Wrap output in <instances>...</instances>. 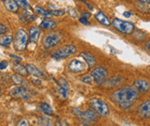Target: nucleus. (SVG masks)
Here are the masks:
<instances>
[{
    "label": "nucleus",
    "instance_id": "f257e3e1",
    "mask_svg": "<svg viewBox=\"0 0 150 126\" xmlns=\"http://www.w3.org/2000/svg\"><path fill=\"white\" fill-rule=\"evenodd\" d=\"M139 98V91L132 86H125L114 90L110 94V99L121 110L131 109Z\"/></svg>",
    "mask_w": 150,
    "mask_h": 126
},
{
    "label": "nucleus",
    "instance_id": "f03ea898",
    "mask_svg": "<svg viewBox=\"0 0 150 126\" xmlns=\"http://www.w3.org/2000/svg\"><path fill=\"white\" fill-rule=\"evenodd\" d=\"M112 26L115 30L125 35H133V33L135 31V26L133 22L122 21V19L118 18L112 19Z\"/></svg>",
    "mask_w": 150,
    "mask_h": 126
},
{
    "label": "nucleus",
    "instance_id": "7ed1b4c3",
    "mask_svg": "<svg viewBox=\"0 0 150 126\" xmlns=\"http://www.w3.org/2000/svg\"><path fill=\"white\" fill-rule=\"evenodd\" d=\"M76 52H77V48L74 44H66L61 46L60 48H58L52 55V58L56 61L64 60V59L73 56L74 55L76 54Z\"/></svg>",
    "mask_w": 150,
    "mask_h": 126
},
{
    "label": "nucleus",
    "instance_id": "20e7f679",
    "mask_svg": "<svg viewBox=\"0 0 150 126\" xmlns=\"http://www.w3.org/2000/svg\"><path fill=\"white\" fill-rule=\"evenodd\" d=\"M29 35L27 31L24 29H18L16 31L15 39H14V45L15 49L18 52H23L25 51L26 47H27L28 41H29Z\"/></svg>",
    "mask_w": 150,
    "mask_h": 126
},
{
    "label": "nucleus",
    "instance_id": "39448f33",
    "mask_svg": "<svg viewBox=\"0 0 150 126\" xmlns=\"http://www.w3.org/2000/svg\"><path fill=\"white\" fill-rule=\"evenodd\" d=\"M72 112H73V114L76 115L78 119H80L83 122H88V123H91L94 121L98 120V119H99V116H100L94 110H80L79 109L74 108Z\"/></svg>",
    "mask_w": 150,
    "mask_h": 126
},
{
    "label": "nucleus",
    "instance_id": "423d86ee",
    "mask_svg": "<svg viewBox=\"0 0 150 126\" xmlns=\"http://www.w3.org/2000/svg\"><path fill=\"white\" fill-rule=\"evenodd\" d=\"M62 35L58 32H50L44 36L42 40V45L45 49H51L55 47L62 41Z\"/></svg>",
    "mask_w": 150,
    "mask_h": 126
},
{
    "label": "nucleus",
    "instance_id": "0eeeda50",
    "mask_svg": "<svg viewBox=\"0 0 150 126\" xmlns=\"http://www.w3.org/2000/svg\"><path fill=\"white\" fill-rule=\"evenodd\" d=\"M90 106L100 116L108 117L110 115V109L109 106L101 99L99 98H92L90 101Z\"/></svg>",
    "mask_w": 150,
    "mask_h": 126
},
{
    "label": "nucleus",
    "instance_id": "6e6552de",
    "mask_svg": "<svg viewBox=\"0 0 150 126\" xmlns=\"http://www.w3.org/2000/svg\"><path fill=\"white\" fill-rule=\"evenodd\" d=\"M90 74H91V77L93 79V82L96 85H100L107 80L109 72L103 66H97V67H95L91 71Z\"/></svg>",
    "mask_w": 150,
    "mask_h": 126
},
{
    "label": "nucleus",
    "instance_id": "1a4fd4ad",
    "mask_svg": "<svg viewBox=\"0 0 150 126\" xmlns=\"http://www.w3.org/2000/svg\"><path fill=\"white\" fill-rule=\"evenodd\" d=\"M88 67V65L86 63L77 60V59H74L68 64V70L74 74H80V73L86 72Z\"/></svg>",
    "mask_w": 150,
    "mask_h": 126
},
{
    "label": "nucleus",
    "instance_id": "9d476101",
    "mask_svg": "<svg viewBox=\"0 0 150 126\" xmlns=\"http://www.w3.org/2000/svg\"><path fill=\"white\" fill-rule=\"evenodd\" d=\"M9 95L13 98H21V99H29L30 98V93L29 89H27L24 87H21V86H18V87L10 89Z\"/></svg>",
    "mask_w": 150,
    "mask_h": 126
},
{
    "label": "nucleus",
    "instance_id": "9b49d317",
    "mask_svg": "<svg viewBox=\"0 0 150 126\" xmlns=\"http://www.w3.org/2000/svg\"><path fill=\"white\" fill-rule=\"evenodd\" d=\"M57 87H58V90H59V94L61 98L64 99L67 98L68 93H69V85L67 81V79L64 77H60L57 83Z\"/></svg>",
    "mask_w": 150,
    "mask_h": 126
},
{
    "label": "nucleus",
    "instance_id": "f8f14e48",
    "mask_svg": "<svg viewBox=\"0 0 150 126\" xmlns=\"http://www.w3.org/2000/svg\"><path fill=\"white\" fill-rule=\"evenodd\" d=\"M137 114L143 119L150 118V99L142 102L137 108Z\"/></svg>",
    "mask_w": 150,
    "mask_h": 126
},
{
    "label": "nucleus",
    "instance_id": "ddd939ff",
    "mask_svg": "<svg viewBox=\"0 0 150 126\" xmlns=\"http://www.w3.org/2000/svg\"><path fill=\"white\" fill-rule=\"evenodd\" d=\"M134 87L142 93H147L150 90V84L145 79H136L134 82Z\"/></svg>",
    "mask_w": 150,
    "mask_h": 126
},
{
    "label": "nucleus",
    "instance_id": "4468645a",
    "mask_svg": "<svg viewBox=\"0 0 150 126\" xmlns=\"http://www.w3.org/2000/svg\"><path fill=\"white\" fill-rule=\"evenodd\" d=\"M26 69H27V71L30 75L33 76L35 77H38V78H43L44 77L43 72L41 71L39 68H37L36 66L33 64H26Z\"/></svg>",
    "mask_w": 150,
    "mask_h": 126
},
{
    "label": "nucleus",
    "instance_id": "2eb2a0df",
    "mask_svg": "<svg viewBox=\"0 0 150 126\" xmlns=\"http://www.w3.org/2000/svg\"><path fill=\"white\" fill-rule=\"evenodd\" d=\"M80 56L83 57V59L86 62V64L88 65V67H93V66L96 65L97 60H96V57L91 55L90 52H82L80 54Z\"/></svg>",
    "mask_w": 150,
    "mask_h": 126
},
{
    "label": "nucleus",
    "instance_id": "dca6fc26",
    "mask_svg": "<svg viewBox=\"0 0 150 126\" xmlns=\"http://www.w3.org/2000/svg\"><path fill=\"white\" fill-rule=\"evenodd\" d=\"M41 34H42V30L39 27H35V26H33V27L30 28L29 36H30V39L31 42H38L39 40H40Z\"/></svg>",
    "mask_w": 150,
    "mask_h": 126
},
{
    "label": "nucleus",
    "instance_id": "f3484780",
    "mask_svg": "<svg viewBox=\"0 0 150 126\" xmlns=\"http://www.w3.org/2000/svg\"><path fill=\"white\" fill-rule=\"evenodd\" d=\"M95 18L97 19L98 22L100 23L103 26H107V27H109V26H112V21H110V19L101 11L96 13Z\"/></svg>",
    "mask_w": 150,
    "mask_h": 126
},
{
    "label": "nucleus",
    "instance_id": "a211bd4d",
    "mask_svg": "<svg viewBox=\"0 0 150 126\" xmlns=\"http://www.w3.org/2000/svg\"><path fill=\"white\" fill-rule=\"evenodd\" d=\"M4 6L6 10L13 12V13H17L19 8L18 5L16 3L15 0H6L4 2Z\"/></svg>",
    "mask_w": 150,
    "mask_h": 126
},
{
    "label": "nucleus",
    "instance_id": "6ab92c4d",
    "mask_svg": "<svg viewBox=\"0 0 150 126\" xmlns=\"http://www.w3.org/2000/svg\"><path fill=\"white\" fill-rule=\"evenodd\" d=\"M13 65H14V66H13V69H14V71L16 72V74L21 76H27L29 74L27 69H26V66H23L22 64H19L18 61L13 63Z\"/></svg>",
    "mask_w": 150,
    "mask_h": 126
},
{
    "label": "nucleus",
    "instance_id": "aec40b11",
    "mask_svg": "<svg viewBox=\"0 0 150 126\" xmlns=\"http://www.w3.org/2000/svg\"><path fill=\"white\" fill-rule=\"evenodd\" d=\"M55 27H56V22L48 18L42 19V21L40 23V28L44 30H53Z\"/></svg>",
    "mask_w": 150,
    "mask_h": 126
},
{
    "label": "nucleus",
    "instance_id": "412c9836",
    "mask_svg": "<svg viewBox=\"0 0 150 126\" xmlns=\"http://www.w3.org/2000/svg\"><path fill=\"white\" fill-rule=\"evenodd\" d=\"M13 42V36L12 35H2L0 36V45L4 47H8Z\"/></svg>",
    "mask_w": 150,
    "mask_h": 126
},
{
    "label": "nucleus",
    "instance_id": "4be33fe9",
    "mask_svg": "<svg viewBox=\"0 0 150 126\" xmlns=\"http://www.w3.org/2000/svg\"><path fill=\"white\" fill-rule=\"evenodd\" d=\"M40 108H41L42 111L43 112L44 114H46L48 116H53L54 115V110H53V109H52V107H51V106L48 103H46V102H42Z\"/></svg>",
    "mask_w": 150,
    "mask_h": 126
},
{
    "label": "nucleus",
    "instance_id": "5701e85b",
    "mask_svg": "<svg viewBox=\"0 0 150 126\" xmlns=\"http://www.w3.org/2000/svg\"><path fill=\"white\" fill-rule=\"evenodd\" d=\"M23 17L26 21H35V18H36V15L30 8L23 9Z\"/></svg>",
    "mask_w": 150,
    "mask_h": 126
},
{
    "label": "nucleus",
    "instance_id": "b1692460",
    "mask_svg": "<svg viewBox=\"0 0 150 126\" xmlns=\"http://www.w3.org/2000/svg\"><path fill=\"white\" fill-rule=\"evenodd\" d=\"M133 35H134L133 38L135 40L136 42H144L145 40L146 39V34L145 32H143L142 30H135L133 33Z\"/></svg>",
    "mask_w": 150,
    "mask_h": 126
},
{
    "label": "nucleus",
    "instance_id": "393cba45",
    "mask_svg": "<svg viewBox=\"0 0 150 126\" xmlns=\"http://www.w3.org/2000/svg\"><path fill=\"white\" fill-rule=\"evenodd\" d=\"M34 10L36 11V13H37L38 15L43 16L45 18H50L51 16H53V15L51 14L50 10H46V9H44V8H41V6H34Z\"/></svg>",
    "mask_w": 150,
    "mask_h": 126
},
{
    "label": "nucleus",
    "instance_id": "a878e982",
    "mask_svg": "<svg viewBox=\"0 0 150 126\" xmlns=\"http://www.w3.org/2000/svg\"><path fill=\"white\" fill-rule=\"evenodd\" d=\"M122 77H120V76H114V77H112L110 79H109V80H106L104 83H105L106 85L110 86L112 88H114V87H116V86H118L122 82Z\"/></svg>",
    "mask_w": 150,
    "mask_h": 126
},
{
    "label": "nucleus",
    "instance_id": "bb28decb",
    "mask_svg": "<svg viewBox=\"0 0 150 126\" xmlns=\"http://www.w3.org/2000/svg\"><path fill=\"white\" fill-rule=\"evenodd\" d=\"M11 80H12L13 83H14L15 85H17V86H22V85L25 84V79L21 76H19L18 74L12 75L11 76Z\"/></svg>",
    "mask_w": 150,
    "mask_h": 126
},
{
    "label": "nucleus",
    "instance_id": "cd10ccee",
    "mask_svg": "<svg viewBox=\"0 0 150 126\" xmlns=\"http://www.w3.org/2000/svg\"><path fill=\"white\" fill-rule=\"evenodd\" d=\"M16 3L18 5L19 8H21L23 9L25 8H30V4L27 0H15Z\"/></svg>",
    "mask_w": 150,
    "mask_h": 126
},
{
    "label": "nucleus",
    "instance_id": "c85d7f7f",
    "mask_svg": "<svg viewBox=\"0 0 150 126\" xmlns=\"http://www.w3.org/2000/svg\"><path fill=\"white\" fill-rule=\"evenodd\" d=\"M51 14L54 17H63L66 14V11L64 9H55V10H50Z\"/></svg>",
    "mask_w": 150,
    "mask_h": 126
},
{
    "label": "nucleus",
    "instance_id": "c756f323",
    "mask_svg": "<svg viewBox=\"0 0 150 126\" xmlns=\"http://www.w3.org/2000/svg\"><path fill=\"white\" fill-rule=\"evenodd\" d=\"M17 126H30V122L27 120V119L22 118L18 122Z\"/></svg>",
    "mask_w": 150,
    "mask_h": 126
},
{
    "label": "nucleus",
    "instance_id": "7c9ffc66",
    "mask_svg": "<svg viewBox=\"0 0 150 126\" xmlns=\"http://www.w3.org/2000/svg\"><path fill=\"white\" fill-rule=\"evenodd\" d=\"M8 31V28L5 24L0 23V36L5 35Z\"/></svg>",
    "mask_w": 150,
    "mask_h": 126
},
{
    "label": "nucleus",
    "instance_id": "2f4dec72",
    "mask_svg": "<svg viewBox=\"0 0 150 126\" xmlns=\"http://www.w3.org/2000/svg\"><path fill=\"white\" fill-rule=\"evenodd\" d=\"M82 82L83 83H86V84H91L92 83V81H93V79H92V77H91V76H85V77H83L82 79Z\"/></svg>",
    "mask_w": 150,
    "mask_h": 126
},
{
    "label": "nucleus",
    "instance_id": "473e14b6",
    "mask_svg": "<svg viewBox=\"0 0 150 126\" xmlns=\"http://www.w3.org/2000/svg\"><path fill=\"white\" fill-rule=\"evenodd\" d=\"M68 13H69V15L71 17H73V18H78V13L74 8H70L68 9Z\"/></svg>",
    "mask_w": 150,
    "mask_h": 126
},
{
    "label": "nucleus",
    "instance_id": "72a5a7b5",
    "mask_svg": "<svg viewBox=\"0 0 150 126\" xmlns=\"http://www.w3.org/2000/svg\"><path fill=\"white\" fill-rule=\"evenodd\" d=\"M79 22L83 25H87V26H89L90 25V22L88 21V18H84V17H81L79 18Z\"/></svg>",
    "mask_w": 150,
    "mask_h": 126
},
{
    "label": "nucleus",
    "instance_id": "f704fd0d",
    "mask_svg": "<svg viewBox=\"0 0 150 126\" xmlns=\"http://www.w3.org/2000/svg\"><path fill=\"white\" fill-rule=\"evenodd\" d=\"M55 126H69L68 122L64 120H59L55 122Z\"/></svg>",
    "mask_w": 150,
    "mask_h": 126
},
{
    "label": "nucleus",
    "instance_id": "c9c22d12",
    "mask_svg": "<svg viewBox=\"0 0 150 126\" xmlns=\"http://www.w3.org/2000/svg\"><path fill=\"white\" fill-rule=\"evenodd\" d=\"M8 63L6 62V61H1L0 62V70H4L6 69V67H8Z\"/></svg>",
    "mask_w": 150,
    "mask_h": 126
},
{
    "label": "nucleus",
    "instance_id": "e433bc0d",
    "mask_svg": "<svg viewBox=\"0 0 150 126\" xmlns=\"http://www.w3.org/2000/svg\"><path fill=\"white\" fill-rule=\"evenodd\" d=\"M80 1H81V2H83L85 5H86V6H88V9H89V10H93V9H94L93 6H91L89 3H88V2L86 1V0H80Z\"/></svg>",
    "mask_w": 150,
    "mask_h": 126
},
{
    "label": "nucleus",
    "instance_id": "4c0bfd02",
    "mask_svg": "<svg viewBox=\"0 0 150 126\" xmlns=\"http://www.w3.org/2000/svg\"><path fill=\"white\" fill-rule=\"evenodd\" d=\"M9 57L10 58H14L15 60H17V61H21L22 60V57L18 56V55H9Z\"/></svg>",
    "mask_w": 150,
    "mask_h": 126
},
{
    "label": "nucleus",
    "instance_id": "58836bf2",
    "mask_svg": "<svg viewBox=\"0 0 150 126\" xmlns=\"http://www.w3.org/2000/svg\"><path fill=\"white\" fill-rule=\"evenodd\" d=\"M122 15H123V17L125 18H130L131 17V15H132V13L130 12V11H125L122 13Z\"/></svg>",
    "mask_w": 150,
    "mask_h": 126
},
{
    "label": "nucleus",
    "instance_id": "ea45409f",
    "mask_svg": "<svg viewBox=\"0 0 150 126\" xmlns=\"http://www.w3.org/2000/svg\"><path fill=\"white\" fill-rule=\"evenodd\" d=\"M144 45H145V48H146L147 51L150 52V40H149V41H147V42H146Z\"/></svg>",
    "mask_w": 150,
    "mask_h": 126
},
{
    "label": "nucleus",
    "instance_id": "a19ab883",
    "mask_svg": "<svg viewBox=\"0 0 150 126\" xmlns=\"http://www.w3.org/2000/svg\"><path fill=\"white\" fill-rule=\"evenodd\" d=\"M82 17L87 18H89L91 17V14H90V13H88V12H86V13H83V14H82Z\"/></svg>",
    "mask_w": 150,
    "mask_h": 126
},
{
    "label": "nucleus",
    "instance_id": "79ce46f5",
    "mask_svg": "<svg viewBox=\"0 0 150 126\" xmlns=\"http://www.w3.org/2000/svg\"><path fill=\"white\" fill-rule=\"evenodd\" d=\"M137 1L143 4H150V0H137Z\"/></svg>",
    "mask_w": 150,
    "mask_h": 126
},
{
    "label": "nucleus",
    "instance_id": "37998d69",
    "mask_svg": "<svg viewBox=\"0 0 150 126\" xmlns=\"http://www.w3.org/2000/svg\"><path fill=\"white\" fill-rule=\"evenodd\" d=\"M79 126H91V125H90L88 122H82V123H80Z\"/></svg>",
    "mask_w": 150,
    "mask_h": 126
},
{
    "label": "nucleus",
    "instance_id": "c03bdc74",
    "mask_svg": "<svg viewBox=\"0 0 150 126\" xmlns=\"http://www.w3.org/2000/svg\"><path fill=\"white\" fill-rule=\"evenodd\" d=\"M0 1H3V2H5V1H6V0H0Z\"/></svg>",
    "mask_w": 150,
    "mask_h": 126
},
{
    "label": "nucleus",
    "instance_id": "a18cd8bd",
    "mask_svg": "<svg viewBox=\"0 0 150 126\" xmlns=\"http://www.w3.org/2000/svg\"><path fill=\"white\" fill-rule=\"evenodd\" d=\"M0 94H1V88H0Z\"/></svg>",
    "mask_w": 150,
    "mask_h": 126
},
{
    "label": "nucleus",
    "instance_id": "49530a36",
    "mask_svg": "<svg viewBox=\"0 0 150 126\" xmlns=\"http://www.w3.org/2000/svg\"><path fill=\"white\" fill-rule=\"evenodd\" d=\"M148 10H149V11H150V8H148Z\"/></svg>",
    "mask_w": 150,
    "mask_h": 126
}]
</instances>
